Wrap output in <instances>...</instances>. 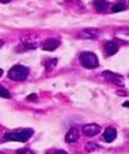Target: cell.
I'll use <instances>...</instances> for the list:
<instances>
[{"label":"cell","mask_w":129,"mask_h":154,"mask_svg":"<svg viewBox=\"0 0 129 154\" xmlns=\"http://www.w3.org/2000/svg\"><path fill=\"white\" fill-rule=\"evenodd\" d=\"M33 133H34L33 129H21V130H17V132H10L4 135V140L25 143L33 137Z\"/></svg>","instance_id":"1"},{"label":"cell","mask_w":129,"mask_h":154,"mask_svg":"<svg viewBox=\"0 0 129 154\" xmlns=\"http://www.w3.org/2000/svg\"><path fill=\"white\" fill-rule=\"evenodd\" d=\"M29 75V69L24 65H14L10 68L9 73H8V76L9 79L15 80V82H21L25 80Z\"/></svg>","instance_id":"2"},{"label":"cell","mask_w":129,"mask_h":154,"mask_svg":"<svg viewBox=\"0 0 129 154\" xmlns=\"http://www.w3.org/2000/svg\"><path fill=\"white\" fill-rule=\"evenodd\" d=\"M80 64L84 66L85 69H95L99 65V60H98L97 55L92 51H84L80 54L79 57Z\"/></svg>","instance_id":"3"},{"label":"cell","mask_w":129,"mask_h":154,"mask_svg":"<svg viewBox=\"0 0 129 154\" xmlns=\"http://www.w3.org/2000/svg\"><path fill=\"white\" fill-rule=\"evenodd\" d=\"M39 44H40L39 38H38L36 35L30 34L25 38H23L21 44L18 47L17 50H33V49H36L38 47H39Z\"/></svg>","instance_id":"4"},{"label":"cell","mask_w":129,"mask_h":154,"mask_svg":"<svg viewBox=\"0 0 129 154\" xmlns=\"http://www.w3.org/2000/svg\"><path fill=\"white\" fill-rule=\"evenodd\" d=\"M100 125L99 124H95V123H90V124H84L81 127V132L84 135L87 137H95L97 134L100 133Z\"/></svg>","instance_id":"5"},{"label":"cell","mask_w":129,"mask_h":154,"mask_svg":"<svg viewBox=\"0 0 129 154\" xmlns=\"http://www.w3.org/2000/svg\"><path fill=\"white\" fill-rule=\"evenodd\" d=\"M103 76L107 80L112 82L113 84H115V85H120V87L124 85V79H123V76L120 74L113 73V72H109V70H105V72H103Z\"/></svg>","instance_id":"6"},{"label":"cell","mask_w":129,"mask_h":154,"mask_svg":"<svg viewBox=\"0 0 129 154\" xmlns=\"http://www.w3.org/2000/svg\"><path fill=\"white\" fill-rule=\"evenodd\" d=\"M80 137V132L77 127H73L66 132L65 134V142L66 143H75Z\"/></svg>","instance_id":"7"},{"label":"cell","mask_w":129,"mask_h":154,"mask_svg":"<svg viewBox=\"0 0 129 154\" xmlns=\"http://www.w3.org/2000/svg\"><path fill=\"white\" fill-rule=\"evenodd\" d=\"M99 35V30L98 29H94V28H88V29H84L81 30L79 36L83 38V39H95Z\"/></svg>","instance_id":"8"},{"label":"cell","mask_w":129,"mask_h":154,"mask_svg":"<svg viewBox=\"0 0 129 154\" xmlns=\"http://www.w3.org/2000/svg\"><path fill=\"white\" fill-rule=\"evenodd\" d=\"M117 134H118V133H117V129H115V128L108 127L107 129L104 130V133H103V139L107 142V143H112V142L115 140Z\"/></svg>","instance_id":"9"},{"label":"cell","mask_w":129,"mask_h":154,"mask_svg":"<svg viewBox=\"0 0 129 154\" xmlns=\"http://www.w3.org/2000/svg\"><path fill=\"white\" fill-rule=\"evenodd\" d=\"M59 40H57V39H53V38H50V39H47L44 43H43V45H41V48H43V50H47V51H53V50H55L58 47H59Z\"/></svg>","instance_id":"10"},{"label":"cell","mask_w":129,"mask_h":154,"mask_svg":"<svg viewBox=\"0 0 129 154\" xmlns=\"http://www.w3.org/2000/svg\"><path fill=\"white\" fill-rule=\"evenodd\" d=\"M104 49H105V53H107L108 55H114V54H117L119 50V45L115 42H107L104 45Z\"/></svg>","instance_id":"11"},{"label":"cell","mask_w":129,"mask_h":154,"mask_svg":"<svg viewBox=\"0 0 129 154\" xmlns=\"http://www.w3.org/2000/svg\"><path fill=\"white\" fill-rule=\"evenodd\" d=\"M94 8L98 13H103L108 8V3L105 0H94Z\"/></svg>","instance_id":"12"},{"label":"cell","mask_w":129,"mask_h":154,"mask_svg":"<svg viewBox=\"0 0 129 154\" xmlns=\"http://www.w3.org/2000/svg\"><path fill=\"white\" fill-rule=\"evenodd\" d=\"M124 9H125V6H124V3L123 2H118V3H115L114 5L112 6V11L113 13H119V11L124 10Z\"/></svg>","instance_id":"13"},{"label":"cell","mask_w":129,"mask_h":154,"mask_svg":"<svg viewBox=\"0 0 129 154\" xmlns=\"http://www.w3.org/2000/svg\"><path fill=\"white\" fill-rule=\"evenodd\" d=\"M58 63L57 59H50V60H47L45 61V68H47V70H51V69H54L55 65Z\"/></svg>","instance_id":"14"},{"label":"cell","mask_w":129,"mask_h":154,"mask_svg":"<svg viewBox=\"0 0 129 154\" xmlns=\"http://www.w3.org/2000/svg\"><path fill=\"white\" fill-rule=\"evenodd\" d=\"M0 98H5V99H10L11 98V94H10V91L5 89L4 87L0 85Z\"/></svg>","instance_id":"15"},{"label":"cell","mask_w":129,"mask_h":154,"mask_svg":"<svg viewBox=\"0 0 129 154\" xmlns=\"http://www.w3.org/2000/svg\"><path fill=\"white\" fill-rule=\"evenodd\" d=\"M97 149H99V145L97 143H87L85 144V150L87 152H94Z\"/></svg>","instance_id":"16"},{"label":"cell","mask_w":129,"mask_h":154,"mask_svg":"<svg viewBox=\"0 0 129 154\" xmlns=\"http://www.w3.org/2000/svg\"><path fill=\"white\" fill-rule=\"evenodd\" d=\"M15 154H33V152L30 149H26V148H23V149H19L15 152Z\"/></svg>","instance_id":"17"},{"label":"cell","mask_w":129,"mask_h":154,"mask_svg":"<svg viewBox=\"0 0 129 154\" xmlns=\"http://www.w3.org/2000/svg\"><path fill=\"white\" fill-rule=\"evenodd\" d=\"M36 94H32V95H29L28 98H26V100L28 102H34V100H36Z\"/></svg>","instance_id":"18"},{"label":"cell","mask_w":129,"mask_h":154,"mask_svg":"<svg viewBox=\"0 0 129 154\" xmlns=\"http://www.w3.org/2000/svg\"><path fill=\"white\" fill-rule=\"evenodd\" d=\"M53 154H68V153H66L65 150H55Z\"/></svg>","instance_id":"19"},{"label":"cell","mask_w":129,"mask_h":154,"mask_svg":"<svg viewBox=\"0 0 129 154\" xmlns=\"http://www.w3.org/2000/svg\"><path fill=\"white\" fill-rule=\"evenodd\" d=\"M9 2H10V0H0V3H2V4H8Z\"/></svg>","instance_id":"20"},{"label":"cell","mask_w":129,"mask_h":154,"mask_svg":"<svg viewBox=\"0 0 129 154\" xmlns=\"http://www.w3.org/2000/svg\"><path fill=\"white\" fill-rule=\"evenodd\" d=\"M123 106H125V108H129V100H128V102H125V103H123Z\"/></svg>","instance_id":"21"},{"label":"cell","mask_w":129,"mask_h":154,"mask_svg":"<svg viewBox=\"0 0 129 154\" xmlns=\"http://www.w3.org/2000/svg\"><path fill=\"white\" fill-rule=\"evenodd\" d=\"M2 76H3V69L0 68V78H2Z\"/></svg>","instance_id":"22"},{"label":"cell","mask_w":129,"mask_h":154,"mask_svg":"<svg viewBox=\"0 0 129 154\" xmlns=\"http://www.w3.org/2000/svg\"><path fill=\"white\" fill-rule=\"evenodd\" d=\"M4 43H3V40H0V48H2V45H3Z\"/></svg>","instance_id":"23"}]
</instances>
